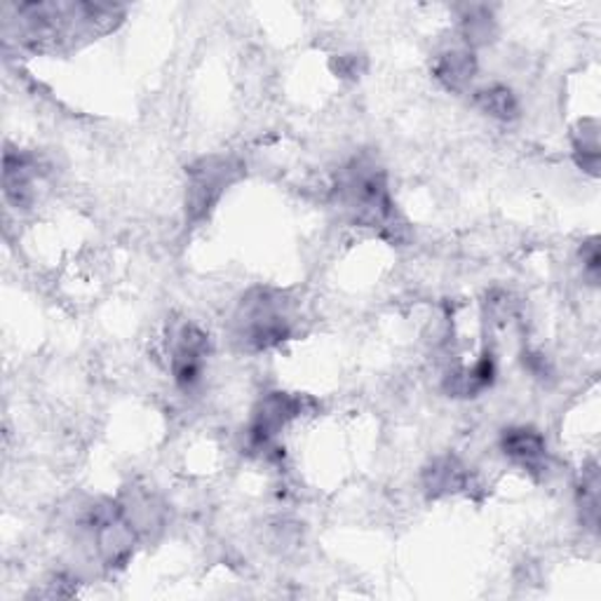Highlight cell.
Wrapping results in <instances>:
<instances>
[{
    "label": "cell",
    "instance_id": "obj_1",
    "mask_svg": "<svg viewBox=\"0 0 601 601\" xmlns=\"http://www.w3.org/2000/svg\"><path fill=\"white\" fill-rule=\"evenodd\" d=\"M334 190L338 205L357 226L381 230V235H391L393 240L404 228L397 219L388 175L374 160L355 158L343 167Z\"/></svg>",
    "mask_w": 601,
    "mask_h": 601
},
{
    "label": "cell",
    "instance_id": "obj_2",
    "mask_svg": "<svg viewBox=\"0 0 601 601\" xmlns=\"http://www.w3.org/2000/svg\"><path fill=\"white\" fill-rule=\"evenodd\" d=\"M235 341L245 351L262 353L280 346L292 336L289 298L268 287H256L243 296L233 317Z\"/></svg>",
    "mask_w": 601,
    "mask_h": 601
},
{
    "label": "cell",
    "instance_id": "obj_3",
    "mask_svg": "<svg viewBox=\"0 0 601 601\" xmlns=\"http://www.w3.org/2000/svg\"><path fill=\"white\" fill-rule=\"evenodd\" d=\"M243 177V162L230 156L200 158L188 167L186 219L198 224L207 219L224 198V193Z\"/></svg>",
    "mask_w": 601,
    "mask_h": 601
},
{
    "label": "cell",
    "instance_id": "obj_4",
    "mask_svg": "<svg viewBox=\"0 0 601 601\" xmlns=\"http://www.w3.org/2000/svg\"><path fill=\"white\" fill-rule=\"evenodd\" d=\"M306 412V397L292 393H268L256 404L252 414L247 440L256 451H268L285 427Z\"/></svg>",
    "mask_w": 601,
    "mask_h": 601
},
{
    "label": "cell",
    "instance_id": "obj_5",
    "mask_svg": "<svg viewBox=\"0 0 601 601\" xmlns=\"http://www.w3.org/2000/svg\"><path fill=\"white\" fill-rule=\"evenodd\" d=\"M209 355V336L198 325H181L171 338V378L184 393H190L203 381L205 359Z\"/></svg>",
    "mask_w": 601,
    "mask_h": 601
},
{
    "label": "cell",
    "instance_id": "obj_6",
    "mask_svg": "<svg viewBox=\"0 0 601 601\" xmlns=\"http://www.w3.org/2000/svg\"><path fill=\"white\" fill-rule=\"evenodd\" d=\"M38 160L36 156L8 146L3 154V193L14 209H29L36 198Z\"/></svg>",
    "mask_w": 601,
    "mask_h": 601
},
{
    "label": "cell",
    "instance_id": "obj_7",
    "mask_svg": "<svg viewBox=\"0 0 601 601\" xmlns=\"http://www.w3.org/2000/svg\"><path fill=\"white\" fill-rule=\"evenodd\" d=\"M501 451L512 461L529 472L548 470V444L545 437L531 425H514L503 431Z\"/></svg>",
    "mask_w": 601,
    "mask_h": 601
},
{
    "label": "cell",
    "instance_id": "obj_8",
    "mask_svg": "<svg viewBox=\"0 0 601 601\" xmlns=\"http://www.w3.org/2000/svg\"><path fill=\"white\" fill-rule=\"evenodd\" d=\"M433 76L449 92H465L477 76V57L470 48L444 50L433 61Z\"/></svg>",
    "mask_w": 601,
    "mask_h": 601
},
{
    "label": "cell",
    "instance_id": "obj_9",
    "mask_svg": "<svg viewBox=\"0 0 601 601\" xmlns=\"http://www.w3.org/2000/svg\"><path fill=\"white\" fill-rule=\"evenodd\" d=\"M470 482L467 467L454 456H440L427 463L423 470V489L431 499L451 496V493L465 491Z\"/></svg>",
    "mask_w": 601,
    "mask_h": 601
},
{
    "label": "cell",
    "instance_id": "obj_10",
    "mask_svg": "<svg viewBox=\"0 0 601 601\" xmlns=\"http://www.w3.org/2000/svg\"><path fill=\"white\" fill-rule=\"evenodd\" d=\"M496 378V359L491 353H484L472 367L451 372L444 381V388L454 397H475Z\"/></svg>",
    "mask_w": 601,
    "mask_h": 601
},
{
    "label": "cell",
    "instance_id": "obj_11",
    "mask_svg": "<svg viewBox=\"0 0 601 601\" xmlns=\"http://www.w3.org/2000/svg\"><path fill=\"white\" fill-rule=\"evenodd\" d=\"M477 109L491 118L510 122L520 116V99L508 85H489L475 95Z\"/></svg>",
    "mask_w": 601,
    "mask_h": 601
},
{
    "label": "cell",
    "instance_id": "obj_12",
    "mask_svg": "<svg viewBox=\"0 0 601 601\" xmlns=\"http://www.w3.org/2000/svg\"><path fill=\"white\" fill-rule=\"evenodd\" d=\"M461 31L470 50L489 46L496 36V19L486 6H467L461 14Z\"/></svg>",
    "mask_w": 601,
    "mask_h": 601
},
{
    "label": "cell",
    "instance_id": "obj_13",
    "mask_svg": "<svg viewBox=\"0 0 601 601\" xmlns=\"http://www.w3.org/2000/svg\"><path fill=\"white\" fill-rule=\"evenodd\" d=\"M573 154L578 167H583L588 175L597 177L599 169V125L597 120H583L581 132L573 137Z\"/></svg>",
    "mask_w": 601,
    "mask_h": 601
},
{
    "label": "cell",
    "instance_id": "obj_14",
    "mask_svg": "<svg viewBox=\"0 0 601 601\" xmlns=\"http://www.w3.org/2000/svg\"><path fill=\"white\" fill-rule=\"evenodd\" d=\"M578 505L583 512V522L590 524V529H597V514H599V477L597 467H590L583 472V484L578 486Z\"/></svg>",
    "mask_w": 601,
    "mask_h": 601
},
{
    "label": "cell",
    "instance_id": "obj_15",
    "mask_svg": "<svg viewBox=\"0 0 601 601\" xmlns=\"http://www.w3.org/2000/svg\"><path fill=\"white\" fill-rule=\"evenodd\" d=\"M581 256H583V268L588 273V277L592 280V285L597 283L599 277V245H597V238L588 240L581 249Z\"/></svg>",
    "mask_w": 601,
    "mask_h": 601
},
{
    "label": "cell",
    "instance_id": "obj_16",
    "mask_svg": "<svg viewBox=\"0 0 601 601\" xmlns=\"http://www.w3.org/2000/svg\"><path fill=\"white\" fill-rule=\"evenodd\" d=\"M338 73L341 76H357L359 69H357V59L353 55H346V57H338Z\"/></svg>",
    "mask_w": 601,
    "mask_h": 601
}]
</instances>
